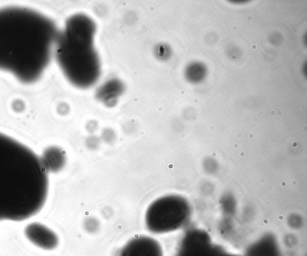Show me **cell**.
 <instances>
[{
	"instance_id": "cell-1",
	"label": "cell",
	"mask_w": 307,
	"mask_h": 256,
	"mask_svg": "<svg viewBox=\"0 0 307 256\" xmlns=\"http://www.w3.org/2000/svg\"><path fill=\"white\" fill-rule=\"evenodd\" d=\"M59 32L53 21L26 7L0 9V70L32 84L50 64Z\"/></svg>"
},
{
	"instance_id": "cell-2",
	"label": "cell",
	"mask_w": 307,
	"mask_h": 256,
	"mask_svg": "<svg viewBox=\"0 0 307 256\" xmlns=\"http://www.w3.org/2000/svg\"><path fill=\"white\" fill-rule=\"evenodd\" d=\"M48 193V173L39 156L0 133V222H23L37 215Z\"/></svg>"
},
{
	"instance_id": "cell-3",
	"label": "cell",
	"mask_w": 307,
	"mask_h": 256,
	"mask_svg": "<svg viewBox=\"0 0 307 256\" xmlns=\"http://www.w3.org/2000/svg\"><path fill=\"white\" fill-rule=\"evenodd\" d=\"M96 27L84 15L69 18L58 33L54 54L61 70L70 82L80 88L92 86L99 79L100 64L94 46Z\"/></svg>"
},
{
	"instance_id": "cell-4",
	"label": "cell",
	"mask_w": 307,
	"mask_h": 256,
	"mask_svg": "<svg viewBox=\"0 0 307 256\" xmlns=\"http://www.w3.org/2000/svg\"><path fill=\"white\" fill-rule=\"evenodd\" d=\"M186 215V204L181 198L175 195L162 196L147 208L145 226L152 234H166L181 226Z\"/></svg>"
},
{
	"instance_id": "cell-5",
	"label": "cell",
	"mask_w": 307,
	"mask_h": 256,
	"mask_svg": "<svg viewBox=\"0 0 307 256\" xmlns=\"http://www.w3.org/2000/svg\"><path fill=\"white\" fill-rule=\"evenodd\" d=\"M24 234L31 244L46 252L55 250L60 245V238L57 234L40 222L28 224L25 227Z\"/></svg>"
},
{
	"instance_id": "cell-6",
	"label": "cell",
	"mask_w": 307,
	"mask_h": 256,
	"mask_svg": "<svg viewBox=\"0 0 307 256\" xmlns=\"http://www.w3.org/2000/svg\"><path fill=\"white\" fill-rule=\"evenodd\" d=\"M115 256H163L161 244L145 235L129 240L116 253Z\"/></svg>"
},
{
	"instance_id": "cell-7",
	"label": "cell",
	"mask_w": 307,
	"mask_h": 256,
	"mask_svg": "<svg viewBox=\"0 0 307 256\" xmlns=\"http://www.w3.org/2000/svg\"><path fill=\"white\" fill-rule=\"evenodd\" d=\"M39 157L42 166L47 173L60 172L66 164L65 152L60 147H48L44 150Z\"/></svg>"
},
{
	"instance_id": "cell-8",
	"label": "cell",
	"mask_w": 307,
	"mask_h": 256,
	"mask_svg": "<svg viewBox=\"0 0 307 256\" xmlns=\"http://www.w3.org/2000/svg\"><path fill=\"white\" fill-rule=\"evenodd\" d=\"M85 228L90 232H94L97 231L99 227V222L95 218H89L84 223Z\"/></svg>"
},
{
	"instance_id": "cell-9",
	"label": "cell",
	"mask_w": 307,
	"mask_h": 256,
	"mask_svg": "<svg viewBox=\"0 0 307 256\" xmlns=\"http://www.w3.org/2000/svg\"><path fill=\"white\" fill-rule=\"evenodd\" d=\"M87 146L88 148L90 149H97L99 146V141L98 140V139L94 138V137H92V138L88 139Z\"/></svg>"
},
{
	"instance_id": "cell-10",
	"label": "cell",
	"mask_w": 307,
	"mask_h": 256,
	"mask_svg": "<svg viewBox=\"0 0 307 256\" xmlns=\"http://www.w3.org/2000/svg\"><path fill=\"white\" fill-rule=\"evenodd\" d=\"M257 46L256 45H253L252 46V49H257Z\"/></svg>"
},
{
	"instance_id": "cell-11",
	"label": "cell",
	"mask_w": 307,
	"mask_h": 256,
	"mask_svg": "<svg viewBox=\"0 0 307 256\" xmlns=\"http://www.w3.org/2000/svg\"><path fill=\"white\" fill-rule=\"evenodd\" d=\"M247 19L249 20H252V17L251 16L248 17Z\"/></svg>"
},
{
	"instance_id": "cell-12",
	"label": "cell",
	"mask_w": 307,
	"mask_h": 256,
	"mask_svg": "<svg viewBox=\"0 0 307 256\" xmlns=\"http://www.w3.org/2000/svg\"><path fill=\"white\" fill-rule=\"evenodd\" d=\"M237 29H238V28H237L236 26H234V28H233V30L234 31H236Z\"/></svg>"
},
{
	"instance_id": "cell-13",
	"label": "cell",
	"mask_w": 307,
	"mask_h": 256,
	"mask_svg": "<svg viewBox=\"0 0 307 256\" xmlns=\"http://www.w3.org/2000/svg\"><path fill=\"white\" fill-rule=\"evenodd\" d=\"M236 58V55H233L232 57V59H233V60H234V59H235Z\"/></svg>"
},
{
	"instance_id": "cell-14",
	"label": "cell",
	"mask_w": 307,
	"mask_h": 256,
	"mask_svg": "<svg viewBox=\"0 0 307 256\" xmlns=\"http://www.w3.org/2000/svg\"><path fill=\"white\" fill-rule=\"evenodd\" d=\"M254 13H255V14H256V15L258 14V10H254Z\"/></svg>"
},
{
	"instance_id": "cell-15",
	"label": "cell",
	"mask_w": 307,
	"mask_h": 256,
	"mask_svg": "<svg viewBox=\"0 0 307 256\" xmlns=\"http://www.w3.org/2000/svg\"><path fill=\"white\" fill-rule=\"evenodd\" d=\"M271 114H272V115H274V114H275L274 111H273V112H272Z\"/></svg>"
},
{
	"instance_id": "cell-16",
	"label": "cell",
	"mask_w": 307,
	"mask_h": 256,
	"mask_svg": "<svg viewBox=\"0 0 307 256\" xmlns=\"http://www.w3.org/2000/svg\"><path fill=\"white\" fill-rule=\"evenodd\" d=\"M195 102H198V100H195Z\"/></svg>"
}]
</instances>
